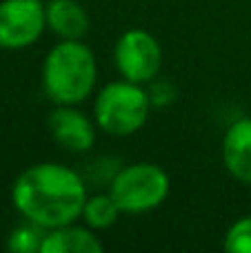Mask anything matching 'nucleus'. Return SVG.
Returning <instances> with one entry per match:
<instances>
[{
  "label": "nucleus",
  "instance_id": "f257e3e1",
  "mask_svg": "<svg viewBox=\"0 0 251 253\" xmlns=\"http://www.w3.org/2000/svg\"><path fill=\"white\" fill-rule=\"evenodd\" d=\"M84 200V178L60 162H38L27 167L11 187L13 209L42 229L76 222L83 213Z\"/></svg>",
  "mask_w": 251,
  "mask_h": 253
},
{
  "label": "nucleus",
  "instance_id": "f03ea898",
  "mask_svg": "<svg viewBox=\"0 0 251 253\" xmlns=\"http://www.w3.org/2000/svg\"><path fill=\"white\" fill-rule=\"evenodd\" d=\"M98 80L96 53L83 40H60L42 62V89L53 105H80Z\"/></svg>",
  "mask_w": 251,
  "mask_h": 253
},
{
  "label": "nucleus",
  "instance_id": "7ed1b4c3",
  "mask_svg": "<svg viewBox=\"0 0 251 253\" xmlns=\"http://www.w3.org/2000/svg\"><path fill=\"white\" fill-rule=\"evenodd\" d=\"M151 111L149 93L142 84L131 80H114L96 93L93 120L100 131L125 138L145 126Z\"/></svg>",
  "mask_w": 251,
  "mask_h": 253
},
{
  "label": "nucleus",
  "instance_id": "20e7f679",
  "mask_svg": "<svg viewBox=\"0 0 251 253\" xmlns=\"http://www.w3.org/2000/svg\"><path fill=\"white\" fill-rule=\"evenodd\" d=\"M169 175L154 162H133L116 171L109 193L123 213H145L160 207L169 196Z\"/></svg>",
  "mask_w": 251,
  "mask_h": 253
},
{
  "label": "nucleus",
  "instance_id": "39448f33",
  "mask_svg": "<svg viewBox=\"0 0 251 253\" xmlns=\"http://www.w3.org/2000/svg\"><path fill=\"white\" fill-rule=\"evenodd\" d=\"M116 69L125 80L147 84L158 78L163 67V47L145 29H127L114 47Z\"/></svg>",
  "mask_w": 251,
  "mask_h": 253
},
{
  "label": "nucleus",
  "instance_id": "423d86ee",
  "mask_svg": "<svg viewBox=\"0 0 251 253\" xmlns=\"http://www.w3.org/2000/svg\"><path fill=\"white\" fill-rule=\"evenodd\" d=\"M47 29V13L40 0L0 2V49L18 51L31 47Z\"/></svg>",
  "mask_w": 251,
  "mask_h": 253
},
{
  "label": "nucleus",
  "instance_id": "0eeeda50",
  "mask_svg": "<svg viewBox=\"0 0 251 253\" xmlns=\"http://www.w3.org/2000/svg\"><path fill=\"white\" fill-rule=\"evenodd\" d=\"M47 129L53 142L71 153H84L96 142V120L89 118L78 105H56L47 116Z\"/></svg>",
  "mask_w": 251,
  "mask_h": 253
},
{
  "label": "nucleus",
  "instance_id": "6e6552de",
  "mask_svg": "<svg viewBox=\"0 0 251 253\" xmlns=\"http://www.w3.org/2000/svg\"><path fill=\"white\" fill-rule=\"evenodd\" d=\"M222 162L231 178L251 184V118L229 125L222 138Z\"/></svg>",
  "mask_w": 251,
  "mask_h": 253
},
{
  "label": "nucleus",
  "instance_id": "1a4fd4ad",
  "mask_svg": "<svg viewBox=\"0 0 251 253\" xmlns=\"http://www.w3.org/2000/svg\"><path fill=\"white\" fill-rule=\"evenodd\" d=\"M44 13L47 29L60 40H83L89 31V13L78 0H49Z\"/></svg>",
  "mask_w": 251,
  "mask_h": 253
},
{
  "label": "nucleus",
  "instance_id": "9d476101",
  "mask_svg": "<svg viewBox=\"0 0 251 253\" xmlns=\"http://www.w3.org/2000/svg\"><path fill=\"white\" fill-rule=\"evenodd\" d=\"M102 242L93 233L91 227L62 224L56 229H47L40 253H100Z\"/></svg>",
  "mask_w": 251,
  "mask_h": 253
},
{
  "label": "nucleus",
  "instance_id": "9b49d317",
  "mask_svg": "<svg viewBox=\"0 0 251 253\" xmlns=\"http://www.w3.org/2000/svg\"><path fill=\"white\" fill-rule=\"evenodd\" d=\"M120 213H123V211H120L118 202L107 191V193H96V196H87L80 218H83V222L87 224V227L98 231V229L114 227V224L118 222Z\"/></svg>",
  "mask_w": 251,
  "mask_h": 253
},
{
  "label": "nucleus",
  "instance_id": "f8f14e48",
  "mask_svg": "<svg viewBox=\"0 0 251 253\" xmlns=\"http://www.w3.org/2000/svg\"><path fill=\"white\" fill-rule=\"evenodd\" d=\"M44 233H47V229H42L40 224H34L27 220L25 224L16 227L9 233L7 249L11 253H40Z\"/></svg>",
  "mask_w": 251,
  "mask_h": 253
},
{
  "label": "nucleus",
  "instance_id": "ddd939ff",
  "mask_svg": "<svg viewBox=\"0 0 251 253\" xmlns=\"http://www.w3.org/2000/svg\"><path fill=\"white\" fill-rule=\"evenodd\" d=\"M222 247L229 253H251V215H243L227 229Z\"/></svg>",
  "mask_w": 251,
  "mask_h": 253
},
{
  "label": "nucleus",
  "instance_id": "4468645a",
  "mask_svg": "<svg viewBox=\"0 0 251 253\" xmlns=\"http://www.w3.org/2000/svg\"><path fill=\"white\" fill-rule=\"evenodd\" d=\"M147 93H149V100H151V107H165L169 105V102L176 100V89L171 87L169 83H165V80H151V89H147Z\"/></svg>",
  "mask_w": 251,
  "mask_h": 253
}]
</instances>
